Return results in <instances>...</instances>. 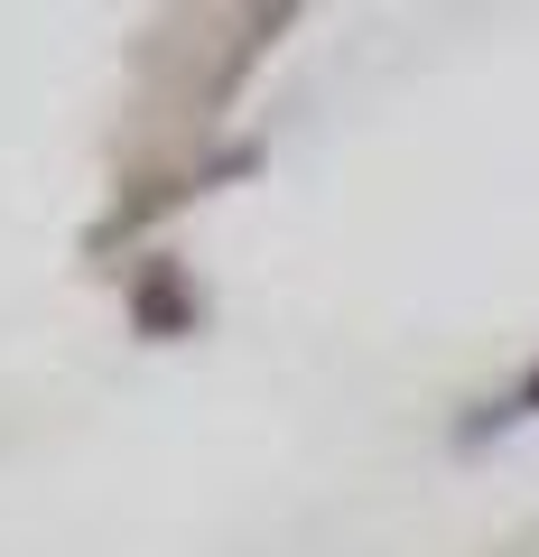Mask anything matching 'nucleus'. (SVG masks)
I'll return each instance as SVG.
<instances>
[{"label": "nucleus", "instance_id": "f03ea898", "mask_svg": "<svg viewBox=\"0 0 539 557\" xmlns=\"http://www.w3.org/2000/svg\"><path fill=\"white\" fill-rule=\"evenodd\" d=\"M530 418H539V362H530V372H520V381H502L493 399H475V409L456 418V446H465V456H475V446L512 437V428H530Z\"/></svg>", "mask_w": 539, "mask_h": 557}, {"label": "nucleus", "instance_id": "f257e3e1", "mask_svg": "<svg viewBox=\"0 0 539 557\" xmlns=\"http://www.w3.org/2000/svg\"><path fill=\"white\" fill-rule=\"evenodd\" d=\"M131 325H140L149 344H177V335H196V325H205V288L186 278V260L149 251L140 270H131Z\"/></svg>", "mask_w": 539, "mask_h": 557}]
</instances>
